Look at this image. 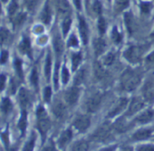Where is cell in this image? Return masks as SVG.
Instances as JSON below:
<instances>
[{
  "label": "cell",
  "instance_id": "d4e9b609",
  "mask_svg": "<svg viewBox=\"0 0 154 151\" xmlns=\"http://www.w3.org/2000/svg\"><path fill=\"white\" fill-rule=\"evenodd\" d=\"M54 51L57 54H61L63 53V41L61 40V38L59 36H56L54 39Z\"/></svg>",
  "mask_w": 154,
  "mask_h": 151
},
{
  "label": "cell",
  "instance_id": "d590c367",
  "mask_svg": "<svg viewBox=\"0 0 154 151\" xmlns=\"http://www.w3.org/2000/svg\"><path fill=\"white\" fill-rule=\"evenodd\" d=\"M85 71L81 70V71H79L75 76V84L76 85L81 84L85 81Z\"/></svg>",
  "mask_w": 154,
  "mask_h": 151
},
{
  "label": "cell",
  "instance_id": "4dcf8cb0",
  "mask_svg": "<svg viewBox=\"0 0 154 151\" xmlns=\"http://www.w3.org/2000/svg\"><path fill=\"white\" fill-rule=\"evenodd\" d=\"M70 80V73H69V71L68 69L66 68L65 65L63 66V69H62V82L63 84H66L68 83Z\"/></svg>",
  "mask_w": 154,
  "mask_h": 151
},
{
  "label": "cell",
  "instance_id": "7402d4cb",
  "mask_svg": "<svg viewBox=\"0 0 154 151\" xmlns=\"http://www.w3.org/2000/svg\"><path fill=\"white\" fill-rule=\"evenodd\" d=\"M19 48H20V50L24 53H26V54H29L30 55V53H31V44H30L29 39L26 38V37H24L23 40L20 43Z\"/></svg>",
  "mask_w": 154,
  "mask_h": 151
},
{
  "label": "cell",
  "instance_id": "3957f363",
  "mask_svg": "<svg viewBox=\"0 0 154 151\" xmlns=\"http://www.w3.org/2000/svg\"><path fill=\"white\" fill-rule=\"evenodd\" d=\"M141 55H142V49L141 47L137 46V45H131L128 47L123 53L124 58L131 63L138 62Z\"/></svg>",
  "mask_w": 154,
  "mask_h": 151
},
{
  "label": "cell",
  "instance_id": "bcb514c9",
  "mask_svg": "<svg viewBox=\"0 0 154 151\" xmlns=\"http://www.w3.org/2000/svg\"><path fill=\"white\" fill-rule=\"evenodd\" d=\"M95 74L98 78H102L103 77V74H104V71L103 69V67L100 64H96L95 66Z\"/></svg>",
  "mask_w": 154,
  "mask_h": 151
},
{
  "label": "cell",
  "instance_id": "603a6c76",
  "mask_svg": "<svg viewBox=\"0 0 154 151\" xmlns=\"http://www.w3.org/2000/svg\"><path fill=\"white\" fill-rule=\"evenodd\" d=\"M26 126H27V113L26 110H23L21 113V118L18 121V128L22 131V134L25 133Z\"/></svg>",
  "mask_w": 154,
  "mask_h": 151
},
{
  "label": "cell",
  "instance_id": "8992f818",
  "mask_svg": "<svg viewBox=\"0 0 154 151\" xmlns=\"http://www.w3.org/2000/svg\"><path fill=\"white\" fill-rule=\"evenodd\" d=\"M143 106H144V101L142 99H140L139 97L133 98L127 107L126 115L127 116H132V115L136 114L137 112H139L143 108Z\"/></svg>",
  "mask_w": 154,
  "mask_h": 151
},
{
  "label": "cell",
  "instance_id": "7c38bea8",
  "mask_svg": "<svg viewBox=\"0 0 154 151\" xmlns=\"http://www.w3.org/2000/svg\"><path fill=\"white\" fill-rule=\"evenodd\" d=\"M152 135V130L149 128H141L137 130L133 136H132V139L135 141H142V140H146L148 138H149Z\"/></svg>",
  "mask_w": 154,
  "mask_h": 151
},
{
  "label": "cell",
  "instance_id": "83f0119b",
  "mask_svg": "<svg viewBox=\"0 0 154 151\" xmlns=\"http://www.w3.org/2000/svg\"><path fill=\"white\" fill-rule=\"evenodd\" d=\"M57 5H58L59 11L63 14H66L70 9L66 0H57Z\"/></svg>",
  "mask_w": 154,
  "mask_h": 151
},
{
  "label": "cell",
  "instance_id": "4fadbf2b",
  "mask_svg": "<svg viewBox=\"0 0 154 151\" xmlns=\"http://www.w3.org/2000/svg\"><path fill=\"white\" fill-rule=\"evenodd\" d=\"M153 115H154V112L151 110H146L135 118V121L137 123H140V124L148 123L152 119Z\"/></svg>",
  "mask_w": 154,
  "mask_h": 151
},
{
  "label": "cell",
  "instance_id": "f546056e",
  "mask_svg": "<svg viewBox=\"0 0 154 151\" xmlns=\"http://www.w3.org/2000/svg\"><path fill=\"white\" fill-rule=\"evenodd\" d=\"M129 2L130 0H115V8L119 12H121L128 8Z\"/></svg>",
  "mask_w": 154,
  "mask_h": 151
},
{
  "label": "cell",
  "instance_id": "f5cc1de1",
  "mask_svg": "<svg viewBox=\"0 0 154 151\" xmlns=\"http://www.w3.org/2000/svg\"><path fill=\"white\" fill-rule=\"evenodd\" d=\"M73 4L78 10L82 8V0H73Z\"/></svg>",
  "mask_w": 154,
  "mask_h": 151
},
{
  "label": "cell",
  "instance_id": "d6986e66",
  "mask_svg": "<svg viewBox=\"0 0 154 151\" xmlns=\"http://www.w3.org/2000/svg\"><path fill=\"white\" fill-rule=\"evenodd\" d=\"M89 144L85 140H79L73 144L71 151H88Z\"/></svg>",
  "mask_w": 154,
  "mask_h": 151
},
{
  "label": "cell",
  "instance_id": "6da1fadb",
  "mask_svg": "<svg viewBox=\"0 0 154 151\" xmlns=\"http://www.w3.org/2000/svg\"><path fill=\"white\" fill-rule=\"evenodd\" d=\"M140 82V75H139L134 71H127L122 74V87L123 90L127 92H131L138 87Z\"/></svg>",
  "mask_w": 154,
  "mask_h": 151
},
{
  "label": "cell",
  "instance_id": "e575fe53",
  "mask_svg": "<svg viewBox=\"0 0 154 151\" xmlns=\"http://www.w3.org/2000/svg\"><path fill=\"white\" fill-rule=\"evenodd\" d=\"M114 58H115V56H114V53H112V52H111V53H108L103 57V62L104 65H111V64L113 62Z\"/></svg>",
  "mask_w": 154,
  "mask_h": 151
},
{
  "label": "cell",
  "instance_id": "b9f144b4",
  "mask_svg": "<svg viewBox=\"0 0 154 151\" xmlns=\"http://www.w3.org/2000/svg\"><path fill=\"white\" fill-rule=\"evenodd\" d=\"M8 38V32L6 29H1L0 30V44H4L7 39Z\"/></svg>",
  "mask_w": 154,
  "mask_h": 151
},
{
  "label": "cell",
  "instance_id": "e0dca14e",
  "mask_svg": "<svg viewBox=\"0 0 154 151\" xmlns=\"http://www.w3.org/2000/svg\"><path fill=\"white\" fill-rule=\"evenodd\" d=\"M18 98H19V101L21 103V105L23 107H27L30 103V95L28 93V92L22 88L20 91H19V95H18Z\"/></svg>",
  "mask_w": 154,
  "mask_h": 151
},
{
  "label": "cell",
  "instance_id": "db71d44e",
  "mask_svg": "<svg viewBox=\"0 0 154 151\" xmlns=\"http://www.w3.org/2000/svg\"><path fill=\"white\" fill-rule=\"evenodd\" d=\"M43 151H57V150L55 149L54 146L52 144V145H49V146H45V147L44 148V150H43Z\"/></svg>",
  "mask_w": 154,
  "mask_h": 151
},
{
  "label": "cell",
  "instance_id": "7a4b0ae2",
  "mask_svg": "<svg viewBox=\"0 0 154 151\" xmlns=\"http://www.w3.org/2000/svg\"><path fill=\"white\" fill-rule=\"evenodd\" d=\"M36 116H37V128L40 133L43 137H45L47 132L49 131L51 128V122L48 118V115L45 111V110L40 106L36 110Z\"/></svg>",
  "mask_w": 154,
  "mask_h": 151
},
{
  "label": "cell",
  "instance_id": "5bb4252c",
  "mask_svg": "<svg viewBox=\"0 0 154 151\" xmlns=\"http://www.w3.org/2000/svg\"><path fill=\"white\" fill-rule=\"evenodd\" d=\"M143 96L146 100L150 101L153 99L154 96V83H152V81H148L144 87H143Z\"/></svg>",
  "mask_w": 154,
  "mask_h": 151
},
{
  "label": "cell",
  "instance_id": "30bf717a",
  "mask_svg": "<svg viewBox=\"0 0 154 151\" xmlns=\"http://www.w3.org/2000/svg\"><path fill=\"white\" fill-rule=\"evenodd\" d=\"M72 132L70 128L68 129H65L64 131H63L58 138V146L61 147V148H63L65 146H67L71 140H72Z\"/></svg>",
  "mask_w": 154,
  "mask_h": 151
},
{
  "label": "cell",
  "instance_id": "d6a6232c",
  "mask_svg": "<svg viewBox=\"0 0 154 151\" xmlns=\"http://www.w3.org/2000/svg\"><path fill=\"white\" fill-rule=\"evenodd\" d=\"M140 8V10H141L142 13L149 14L152 9V5L149 2H141Z\"/></svg>",
  "mask_w": 154,
  "mask_h": 151
},
{
  "label": "cell",
  "instance_id": "8d00e7d4",
  "mask_svg": "<svg viewBox=\"0 0 154 151\" xmlns=\"http://www.w3.org/2000/svg\"><path fill=\"white\" fill-rule=\"evenodd\" d=\"M37 2L38 0H25V4H26V7L27 8V9L29 11H33L35 10L36 5H37Z\"/></svg>",
  "mask_w": 154,
  "mask_h": 151
},
{
  "label": "cell",
  "instance_id": "f6af8a7d",
  "mask_svg": "<svg viewBox=\"0 0 154 151\" xmlns=\"http://www.w3.org/2000/svg\"><path fill=\"white\" fill-rule=\"evenodd\" d=\"M93 9L98 15H100L102 13V6H101V4H100V2L98 1V0H95V1L94 2V4H93Z\"/></svg>",
  "mask_w": 154,
  "mask_h": 151
},
{
  "label": "cell",
  "instance_id": "816d5d0a",
  "mask_svg": "<svg viewBox=\"0 0 154 151\" xmlns=\"http://www.w3.org/2000/svg\"><path fill=\"white\" fill-rule=\"evenodd\" d=\"M117 146L114 145V146H106V147H103L102 149H100L99 151H115Z\"/></svg>",
  "mask_w": 154,
  "mask_h": 151
},
{
  "label": "cell",
  "instance_id": "484cf974",
  "mask_svg": "<svg viewBox=\"0 0 154 151\" xmlns=\"http://www.w3.org/2000/svg\"><path fill=\"white\" fill-rule=\"evenodd\" d=\"M35 134L33 133L32 136L30 137L29 140L26 143L23 151H33L35 148Z\"/></svg>",
  "mask_w": 154,
  "mask_h": 151
},
{
  "label": "cell",
  "instance_id": "f1b7e54d",
  "mask_svg": "<svg viewBox=\"0 0 154 151\" xmlns=\"http://www.w3.org/2000/svg\"><path fill=\"white\" fill-rule=\"evenodd\" d=\"M71 26H72V20H71V18L70 17H65L64 20H63V24H62L63 35L64 36L68 34V32H69V30L71 28Z\"/></svg>",
  "mask_w": 154,
  "mask_h": 151
},
{
  "label": "cell",
  "instance_id": "ffe728a7",
  "mask_svg": "<svg viewBox=\"0 0 154 151\" xmlns=\"http://www.w3.org/2000/svg\"><path fill=\"white\" fill-rule=\"evenodd\" d=\"M51 71H52V59H51V55L48 53L46 59H45V75L47 81H49L50 76H51Z\"/></svg>",
  "mask_w": 154,
  "mask_h": 151
},
{
  "label": "cell",
  "instance_id": "f35d334b",
  "mask_svg": "<svg viewBox=\"0 0 154 151\" xmlns=\"http://www.w3.org/2000/svg\"><path fill=\"white\" fill-rule=\"evenodd\" d=\"M112 40H113L115 43H117V44H119V43L122 41V35H121V34L119 33V31L116 29V27H114L113 30H112Z\"/></svg>",
  "mask_w": 154,
  "mask_h": 151
},
{
  "label": "cell",
  "instance_id": "60d3db41",
  "mask_svg": "<svg viewBox=\"0 0 154 151\" xmlns=\"http://www.w3.org/2000/svg\"><path fill=\"white\" fill-rule=\"evenodd\" d=\"M26 14L20 13V14H18V15L15 17V24L17 25V26H20L21 24L24 23V21L26 20Z\"/></svg>",
  "mask_w": 154,
  "mask_h": 151
},
{
  "label": "cell",
  "instance_id": "1f68e13d",
  "mask_svg": "<svg viewBox=\"0 0 154 151\" xmlns=\"http://www.w3.org/2000/svg\"><path fill=\"white\" fill-rule=\"evenodd\" d=\"M106 28H107V25H106V22L104 20L103 17H100L99 20H98V30H99V33L101 35H103L106 31Z\"/></svg>",
  "mask_w": 154,
  "mask_h": 151
},
{
  "label": "cell",
  "instance_id": "9a60e30c",
  "mask_svg": "<svg viewBox=\"0 0 154 151\" xmlns=\"http://www.w3.org/2000/svg\"><path fill=\"white\" fill-rule=\"evenodd\" d=\"M94 53L96 56L101 55L106 49V44L105 41L103 38H97L94 41Z\"/></svg>",
  "mask_w": 154,
  "mask_h": 151
},
{
  "label": "cell",
  "instance_id": "ee69618b",
  "mask_svg": "<svg viewBox=\"0 0 154 151\" xmlns=\"http://www.w3.org/2000/svg\"><path fill=\"white\" fill-rule=\"evenodd\" d=\"M52 97V90L50 87H46L44 91V99L46 102H49L51 101Z\"/></svg>",
  "mask_w": 154,
  "mask_h": 151
},
{
  "label": "cell",
  "instance_id": "4316f807",
  "mask_svg": "<svg viewBox=\"0 0 154 151\" xmlns=\"http://www.w3.org/2000/svg\"><path fill=\"white\" fill-rule=\"evenodd\" d=\"M1 109L5 113H8L12 110L13 109V105L10 101V100L8 98H4L1 103Z\"/></svg>",
  "mask_w": 154,
  "mask_h": 151
},
{
  "label": "cell",
  "instance_id": "44dd1931",
  "mask_svg": "<svg viewBox=\"0 0 154 151\" xmlns=\"http://www.w3.org/2000/svg\"><path fill=\"white\" fill-rule=\"evenodd\" d=\"M124 21L128 31L130 33H132L134 30V20L131 13H126L124 15Z\"/></svg>",
  "mask_w": 154,
  "mask_h": 151
},
{
  "label": "cell",
  "instance_id": "ac0fdd59",
  "mask_svg": "<svg viewBox=\"0 0 154 151\" xmlns=\"http://www.w3.org/2000/svg\"><path fill=\"white\" fill-rule=\"evenodd\" d=\"M82 60H83V55L81 53H73L72 54L71 62H72V71H75L78 69V67L80 66V64L82 62Z\"/></svg>",
  "mask_w": 154,
  "mask_h": 151
},
{
  "label": "cell",
  "instance_id": "52a82bcc",
  "mask_svg": "<svg viewBox=\"0 0 154 151\" xmlns=\"http://www.w3.org/2000/svg\"><path fill=\"white\" fill-rule=\"evenodd\" d=\"M102 103V95L100 93H95L89 98L86 103L87 111L89 112H95L98 110Z\"/></svg>",
  "mask_w": 154,
  "mask_h": 151
},
{
  "label": "cell",
  "instance_id": "11a10c76",
  "mask_svg": "<svg viewBox=\"0 0 154 151\" xmlns=\"http://www.w3.org/2000/svg\"><path fill=\"white\" fill-rule=\"evenodd\" d=\"M5 1H6V0H5Z\"/></svg>",
  "mask_w": 154,
  "mask_h": 151
},
{
  "label": "cell",
  "instance_id": "ba28073f",
  "mask_svg": "<svg viewBox=\"0 0 154 151\" xmlns=\"http://www.w3.org/2000/svg\"><path fill=\"white\" fill-rule=\"evenodd\" d=\"M110 132H111L110 126L108 124H103L95 130V132L93 135V137L94 140L103 141L107 138V137L110 135Z\"/></svg>",
  "mask_w": 154,
  "mask_h": 151
},
{
  "label": "cell",
  "instance_id": "f907efd6",
  "mask_svg": "<svg viewBox=\"0 0 154 151\" xmlns=\"http://www.w3.org/2000/svg\"><path fill=\"white\" fill-rule=\"evenodd\" d=\"M6 85V76L3 74L0 75V92L3 91Z\"/></svg>",
  "mask_w": 154,
  "mask_h": 151
},
{
  "label": "cell",
  "instance_id": "7dc6e473",
  "mask_svg": "<svg viewBox=\"0 0 154 151\" xmlns=\"http://www.w3.org/2000/svg\"><path fill=\"white\" fill-rule=\"evenodd\" d=\"M17 10V5L16 1H14V0H13V1L11 2V4H10V6H9V8H8L9 15L10 16H13L16 13Z\"/></svg>",
  "mask_w": 154,
  "mask_h": 151
},
{
  "label": "cell",
  "instance_id": "ab89813d",
  "mask_svg": "<svg viewBox=\"0 0 154 151\" xmlns=\"http://www.w3.org/2000/svg\"><path fill=\"white\" fill-rule=\"evenodd\" d=\"M78 44H79V42H78V39H77V37L74 35H72L70 36L69 40H68V46L75 48V47L78 46Z\"/></svg>",
  "mask_w": 154,
  "mask_h": 151
},
{
  "label": "cell",
  "instance_id": "c3c4849f",
  "mask_svg": "<svg viewBox=\"0 0 154 151\" xmlns=\"http://www.w3.org/2000/svg\"><path fill=\"white\" fill-rule=\"evenodd\" d=\"M8 53L7 51H3L1 53V55H0V63H5L8 61Z\"/></svg>",
  "mask_w": 154,
  "mask_h": 151
},
{
  "label": "cell",
  "instance_id": "74e56055",
  "mask_svg": "<svg viewBox=\"0 0 154 151\" xmlns=\"http://www.w3.org/2000/svg\"><path fill=\"white\" fill-rule=\"evenodd\" d=\"M30 79H31V83H32V84L36 88V87H37V85H38V74H37V71H36V70H35V69H33L32 73H31V77H30Z\"/></svg>",
  "mask_w": 154,
  "mask_h": 151
},
{
  "label": "cell",
  "instance_id": "7bdbcfd3",
  "mask_svg": "<svg viewBox=\"0 0 154 151\" xmlns=\"http://www.w3.org/2000/svg\"><path fill=\"white\" fill-rule=\"evenodd\" d=\"M15 67H16L17 74L19 75L20 77H22L23 76V71H22V63H21L20 60L16 59V61H15Z\"/></svg>",
  "mask_w": 154,
  "mask_h": 151
},
{
  "label": "cell",
  "instance_id": "681fc988",
  "mask_svg": "<svg viewBox=\"0 0 154 151\" xmlns=\"http://www.w3.org/2000/svg\"><path fill=\"white\" fill-rule=\"evenodd\" d=\"M146 62L148 64H154V51L146 57Z\"/></svg>",
  "mask_w": 154,
  "mask_h": 151
},
{
  "label": "cell",
  "instance_id": "8fae6325",
  "mask_svg": "<svg viewBox=\"0 0 154 151\" xmlns=\"http://www.w3.org/2000/svg\"><path fill=\"white\" fill-rule=\"evenodd\" d=\"M79 33L81 35V39L84 43V44H86L88 42V35H89V31H88V26L85 22V20L83 17H79Z\"/></svg>",
  "mask_w": 154,
  "mask_h": 151
},
{
  "label": "cell",
  "instance_id": "cb8c5ba5",
  "mask_svg": "<svg viewBox=\"0 0 154 151\" xmlns=\"http://www.w3.org/2000/svg\"><path fill=\"white\" fill-rule=\"evenodd\" d=\"M41 19L45 24H49L51 21V11H50V8L48 5H45V7L44 8L42 14H41Z\"/></svg>",
  "mask_w": 154,
  "mask_h": 151
},
{
  "label": "cell",
  "instance_id": "836d02e7",
  "mask_svg": "<svg viewBox=\"0 0 154 151\" xmlns=\"http://www.w3.org/2000/svg\"><path fill=\"white\" fill-rule=\"evenodd\" d=\"M136 151H154V144H142L136 147Z\"/></svg>",
  "mask_w": 154,
  "mask_h": 151
},
{
  "label": "cell",
  "instance_id": "2e32d148",
  "mask_svg": "<svg viewBox=\"0 0 154 151\" xmlns=\"http://www.w3.org/2000/svg\"><path fill=\"white\" fill-rule=\"evenodd\" d=\"M65 110H66L65 105H64L61 101H56L54 103L53 111H54V114L57 118H62V117L64 115Z\"/></svg>",
  "mask_w": 154,
  "mask_h": 151
},
{
  "label": "cell",
  "instance_id": "9c48e42d",
  "mask_svg": "<svg viewBox=\"0 0 154 151\" xmlns=\"http://www.w3.org/2000/svg\"><path fill=\"white\" fill-rule=\"evenodd\" d=\"M128 107V100L126 98H122V99H120L118 101V102L113 106V108L112 109V110L109 112L108 114V117L110 118H112V117H115L117 115H119L122 111L124 110V109H126Z\"/></svg>",
  "mask_w": 154,
  "mask_h": 151
},
{
  "label": "cell",
  "instance_id": "5b68a950",
  "mask_svg": "<svg viewBox=\"0 0 154 151\" xmlns=\"http://www.w3.org/2000/svg\"><path fill=\"white\" fill-rule=\"evenodd\" d=\"M80 89L77 86H72L70 89H68L65 92L64 94V99H65V102L69 105V106H73L77 103L80 97Z\"/></svg>",
  "mask_w": 154,
  "mask_h": 151
},
{
  "label": "cell",
  "instance_id": "277c9868",
  "mask_svg": "<svg viewBox=\"0 0 154 151\" xmlns=\"http://www.w3.org/2000/svg\"><path fill=\"white\" fill-rule=\"evenodd\" d=\"M91 125V119L88 115H79L73 120V127L79 132L86 131Z\"/></svg>",
  "mask_w": 154,
  "mask_h": 151
}]
</instances>
